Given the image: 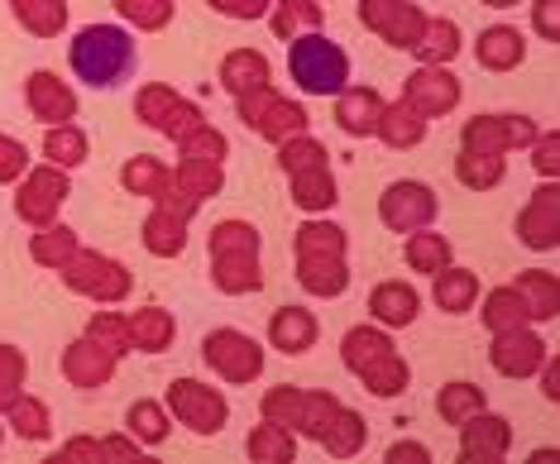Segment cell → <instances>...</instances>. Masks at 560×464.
<instances>
[{
  "label": "cell",
  "mask_w": 560,
  "mask_h": 464,
  "mask_svg": "<svg viewBox=\"0 0 560 464\" xmlns=\"http://www.w3.org/2000/svg\"><path fill=\"white\" fill-rule=\"evenodd\" d=\"M68 58H72L78 82L96 86V92H116L139 68V48L130 30H120V24H86V30H78Z\"/></svg>",
  "instance_id": "cell-1"
},
{
  "label": "cell",
  "mask_w": 560,
  "mask_h": 464,
  "mask_svg": "<svg viewBox=\"0 0 560 464\" xmlns=\"http://www.w3.org/2000/svg\"><path fill=\"white\" fill-rule=\"evenodd\" d=\"M346 244L350 235L336 221H307L298 230V282L312 298H340L350 288V268H346Z\"/></svg>",
  "instance_id": "cell-2"
},
{
  "label": "cell",
  "mask_w": 560,
  "mask_h": 464,
  "mask_svg": "<svg viewBox=\"0 0 560 464\" xmlns=\"http://www.w3.org/2000/svg\"><path fill=\"white\" fill-rule=\"evenodd\" d=\"M211 254V282L225 298H249L264 288V268H259V230L249 221H221L207 240Z\"/></svg>",
  "instance_id": "cell-3"
},
{
  "label": "cell",
  "mask_w": 560,
  "mask_h": 464,
  "mask_svg": "<svg viewBox=\"0 0 560 464\" xmlns=\"http://www.w3.org/2000/svg\"><path fill=\"white\" fill-rule=\"evenodd\" d=\"M278 167H283V177H288V187H292V201L302 206V211H312V216H322L336 206V173H330V153L322 139H312V135H292L278 144Z\"/></svg>",
  "instance_id": "cell-4"
},
{
  "label": "cell",
  "mask_w": 560,
  "mask_h": 464,
  "mask_svg": "<svg viewBox=\"0 0 560 464\" xmlns=\"http://www.w3.org/2000/svg\"><path fill=\"white\" fill-rule=\"evenodd\" d=\"M340 359L374 397H398L407 388V359L378 326H350L340 340Z\"/></svg>",
  "instance_id": "cell-5"
},
{
  "label": "cell",
  "mask_w": 560,
  "mask_h": 464,
  "mask_svg": "<svg viewBox=\"0 0 560 464\" xmlns=\"http://www.w3.org/2000/svg\"><path fill=\"white\" fill-rule=\"evenodd\" d=\"M288 72L307 96H340L350 86V54L326 34H302L288 44Z\"/></svg>",
  "instance_id": "cell-6"
},
{
  "label": "cell",
  "mask_w": 560,
  "mask_h": 464,
  "mask_svg": "<svg viewBox=\"0 0 560 464\" xmlns=\"http://www.w3.org/2000/svg\"><path fill=\"white\" fill-rule=\"evenodd\" d=\"M177 167H173V187L183 192V197H192L197 206H207L215 192H221L225 183V153H231V144H225L221 130H197L187 144H177Z\"/></svg>",
  "instance_id": "cell-7"
},
{
  "label": "cell",
  "mask_w": 560,
  "mask_h": 464,
  "mask_svg": "<svg viewBox=\"0 0 560 464\" xmlns=\"http://www.w3.org/2000/svg\"><path fill=\"white\" fill-rule=\"evenodd\" d=\"M135 115L149 125V130L168 135L173 144H187L197 130H207V115H201L197 101H183L173 86H163V82H144V86H139Z\"/></svg>",
  "instance_id": "cell-8"
},
{
  "label": "cell",
  "mask_w": 560,
  "mask_h": 464,
  "mask_svg": "<svg viewBox=\"0 0 560 464\" xmlns=\"http://www.w3.org/2000/svg\"><path fill=\"white\" fill-rule=\"evenodd\" d=\"M58 274L72 292H82V298H92V302H106V306H116L135 292L130 268L120 259H106V254H96V250H78Z\"/></svg>",
  "instance_id": "cell-9"
},
{
  "label": "cell",
  "mask_w": 560,
  "mask_h": 464,
  "mask_svg": "<svg viewBox=\"0 0 560 464\" xmlns=\"http://www.w3.org/2000/svg\"><path fill=\"white\" fill-rule=\"evenodd\" d=\"M235 111H240V120H245L259 139H269V144H283V139H292V135H307V125H312V115L302 111L298 101L278 96L273 82L259 86V92L235 96Z\"/></svg>",
  "instance_id": "cell-10"
},
{
  "label": "cell",
  "mask_w": 560,
  "mask_h": 464,
  "mask_svg": "<svg viewBox=\"0 0 560 464\" xmlns=\"http://www.w3.org/2000/svg\"><path fill=\"white\" fill-rule=\"evenodd\" d=\"M201 359H207V364L221 373L225 383H254L264 373L259 340H249L245 330H231V326L211 330L207 340H201Z\"/></svg>",
  "instance_id": "cell-11"
},
{
  "label": "cell",
  "mask_w": 560,
  "mask_h": 464,
  "mask_svg": "<svg viewBox=\"0 0 560 464\" xmlns=\"http://www.w3.org/2000/svg\"><path fill=\"white\" fill-rule=\"evenodd\" d=\"M168 411L183 421L187 431L215 436L225 427V417H231V403H225L215 388H207V383H197V379H173L168 383Z\"/></svg>",
  "instance_id": "cell-12"
},
{
  "label": "cell",
  "mask_w": 560,
  "mask_h": 464,
  "mask_svg": "<svg viewBox=\"0 0 560 464\" xmlns=\"http://www.w3.org/2000/svg\"><path fill=\"white\" fill-rule=\"evenodd\" d=\"M436 211H441L436 192H431L427 183H412V177L393 183L384 197H378V221H384L388 230H398V235H412V230H431Z\"/></svg>",
  "instance_id": "cell-13"
},
{
  "label": "cell",
  "mask_w": 560,
  "mask_h": 464,
  "mask_svg": "<svg viewBox=\"0 0 560 464\" xmlns=\"http://www.w3.org/2000/svg\"><path fill=\"white\" fill-rule=\"evenodd\" d=\"M72 197V187H68V173L62 167H30V177L20 183L15 192V211H20V221H30L34 230H44V225H54L58 221V206Z\"/></svg>",
  "instance_id": "cell-14"
},
{
  "label": "cell",
  "mask_w": 560,
  "mask_h": 464,
  "mask_svg": "<svg viewBox=\"0 0 560 464\" xmlns=\"http://www.w3.org/2000/svg\"><path fill=\"white\" fill-rule=\"evenodd\" d=\"M537 120L532 115H475L460 135V149L469 153H508V149H532L537 139Z\"/></svg>",
  "instance_id": "cell-15"
},
{
  "label": "cell",
  "mask_w": 560,
  "mask_h": 464,
  "mask_svg": "<svg viewBox=\"0 0 560 464\" xmlns=\"http://www.w3.org/2000/svg\"><path fill=\"white\" fill-rule=\"evenodd\" d=\"M360 24L374 30L388 48H412L427 30V15L412 0H360Z\"/></svg>",
  "instance_id": "cell-16"
},
{
  "label": "cell",
  "mask_w": 560,
  "mask_h": 464,
  "mask_svg": "<svg viewBox=\"0 0 560 464\" xmlns=\"http://www.w3.org/2000/svg\"><path fill=\"white\" fill-rule=\"evenodd\" d=\"M402 101L422 115V120L451 115L455 106H460V77H455L451 68H417L402 82Z\"/></svg>",
  "instance_id": "cell-17"
},
{
  "label": "cell",
  "mask_w": 560,
  "mask_h": 464,
  "mask_svg": "<svg viewBox=\"0 0 560 464\" xmlns=\"http://www.w3.org/2000/svg\"><path fill=\"white\" fill-rule=\"evenodd\" d=\"M517 240L527 244V250H541V254L560 244V192H556V183H541L527 197V206H522V216H517Z\"/></svg>",
  "instance_id": "cell-18"
},
{
  "label": "cell",
  "mask_w": 560,
  "mask_h": 464,
  "mask_svg": "<svg viewBox=\"0 0 560 464\" xmlns=\"http://www.w3.org/2000/svg\"><path fill=\"white\" fill-rule=\"evenodd\" d=\"M513 450V427L493 411H475L469 421H460V460L465 464H499Z\"/></svg>",
  "instance_id": "cell-19"
},
{
  "label": "cell",
  "mask_w": 560,
  "mask_h": 464,
  "mask_svg": "<svg viewBox=\"0 0 560 464\" xmlns=\"http://www.w3.org/2000/svg\"><path fill=\"white\" fill-rule=\"evenodd\" d=\"M546 355H551V350H546V340H541V335H532L527 326L499 330V335H493V350H489L493 369H499L503 379H532V373L541 369Z\"/></svg>",
  "instance_id": "cell-20"
},
{
  "label": "cell",
  "mask_w": 560,
  "mask_h": 464,
  "mask_svg": "<svg viewBox=\"0 0 560 464\" xmlns=\"http://www.w3.org/2000/svg\"><path fill=\"white\" fill-rule=\"evenodd\" d=\"M116 364L120 359L110 355L106 345H96L92 335H82V340H72L68 350H62V373H68L72 388H106Z\"/></svg>",
  "instance_id": "cell-21"
},
{
  "label": "cell",
  "mask_w": 560,
  "mask_h": 464,
  "mask_svg": "<svg viewBox=\"0 0 560 464\" xmlns=\"http://www.w3.org/2000/svg\"><path fill=\"white\" fill-rule=\"evenodd\" d=\"M24 101H30L34 120L44 125H72V115H78V92L54 72H34L24 86Z\"/></svg>",
  "instance_id": "cell-22"
},
{
  "label": "cell",
  "mask_w": 560,
  "mask_h": 464,
  "mask_svg": "<svg viewBox=\"0 0 560 464\" xmlns=\"http://www.w3.org/2000/svg\"><path fill=\"white\" fill-rule=\"evenodd\" d=\"M369 312H374L378 326L402 330L422 316V298H417L412 282H378V288L369 292Z\"/></svg>",
  "instance_id": "cell-23"
},
{
  "label": "cell",
  "mask_w": 560,
  "mask_h": 464,
  "mask_svg": "<svg viewBox=\"0 0 560 464\" xmlns=\"http://www.w3.org/2000/svg\"><path fill=\"white\" fill-rule=\"evenodd\" d=\"M378 111H384V96H378V86H346V92L336 96V125L350 139H369V135H374Z\"/></svg>",
  "instance_id": "cell-24"
},
{
  "label": "cell",
  "mask_w": 560,
  "mask_h": 464,
  "mask_svg": "<svg viewBox=\"0 0 560 464\" xmlns=\"http://www.w3.org/2000/svg\"><path fill=\"white\" fill-rule=\"evenodd\" d=\"M316 335H322V326H316V316L307 306H278L269 321V345L283 355H307L316 345Z\"/></svg>",
  "instance_id": "cell-25"
},
{
  "label": "cell",
  "mask_w": 560,
  "mask_h": 464,
  "mask_svg": "<svg viewBox=\"0 0 560 464\" xmlns=\"http://www.w3.org/2000/svg\"><path fill=\"white\" fill-rule=\"evenodd\" d=\"M273 82V68L269 58L259 54V48H235V54H225L221 62V86L231 96H245V92H259V86Z\"/></svg>",
  "instance_id": "cell-26"
},
{
  "label": "cell",
  "mask_w": 560,
  "mask_h": 464,
  "mask_svg": "<svg viewBox=\"0 0 560 464\" xmlns=\"http://www.w3.org/2000/svg\"><path fill=\"white\" fill-rule=\"evenodd\" d=\"M475 58H479V68H489V72H513L517 62L527 58V38H522L513 24H493V30L479 34Z\"/></svg>",
  "instance_id": "cell-27"
},
{
  "label": "cell",
  "mask_w": 560,
  "mask_h": 464,
  "mask_svg": "<svg viewBox=\"0 0 560 464\" xmlns=\"http://www.w3.org/2000/svg\"><path fill=\"white\" fill-rule=\"evenodd\" d=\"M322 24H326V10L316 0H273V10H269V30L283 44H292L302 34H322Z\"/></svg>",
  "instance_id": "cell-28"
},
{
  "label": "cell",
  "mask_w": 560,
  "mask_h": 464,
  "mask_svg": "<svg viewBox=\"0 0 560 464\" xmlns=\"http://www.w3.org/2000/svg\"><path fill=\"white\" fill-rule=\"evenodd\" d=\"M374 135L384 139L388 149H412V144H422L427 139V120L417 115L407 101H384V111H378V125H374Z\"/></svg>",
  "instance_id": "cell-29"
},
{
  "label": "cell",
  "mask_w": 560,
  "mask_h": 464,
  "mask_svg": "<svg viewBox=\"0 0 560 464\" xmlns=\"http://www.w3.org/2000/svg\"><path fill=\"white\" fill-rule=\"evenodd\" d=\"M187 225L192 221H183V216L168 211V206H154L144 221V250L159 254V259H177V254L187 250Z\"/></svg>",
  "instance_id": "cell-30"
},
{
  "label": "cell",
  "mask_w": 560,
  "mask_h": 464,
  "mask_svg": "<svg viewBox=\"0 0 560 464\" xmlns=\"http://www.w3.org/2000/svg\"><path fill=\"white\" fill-rule=\"evenodd\" d=\"M144 445L135 436H106V441H92V436H78L58 450V464H82V460H139Z\"/></svg>",
  "instance_id": "cell-31"
},
{
  "label": "cell",
  "mask_w": 560,
  "mask_h": 464,
  "mask_svg": "<svg viewBox=\"0 0 560 464\" xmlns=\"http://www.w3.org/2000/svg\"><path fill=\"white\" fill-rule=\"evenodd\" d=\"M513 288L522 292V302H527V321H551L560 312V278L546 274V268H527V274H517Z\"/></svg>",
  "instance_id": "cell-32"
},
{
  "label": "cell",
  "mask_w": 560,
  "mask_h": 464,
  "mask_svg": "<svg viewBox=\"0 0 560 464\" xmlns=\"http://www.w3.org/2000/svg\"><path fill=\"white\" fill-rule=\"evenodd\" d=\"M364 441H369L364 417H360L354 407L340 403V411L330 417V427H326V436H322V450H326V455H336V460H354V455L364 450Z\"/></svg>",
  "instance_id": "cell-33"
},
{
  "label": "cell",
  "mask_w": 560,
  "mask_h": 464,
  "mask_svg": "<svg viewBox=\"0 0 560 464\" xmlns=\"http://www.w3.org/2000/svg\"><path fill=\"white\" fill-rule=\"evenodd\" d=\"M177 335V321L163 312V306H144V312L130 316V345L139 355H163Z\"/></svg>",
  "instance_id": "cell-34"
},
{
  "label": "cell",
  "mask_w": 560,
  "mask_h": 464,
  "mask_svg": "<svg viewBox=\"0 0 560 464\" xmlns=\"http://www.w3.org/2000/svg\"><path fill=\"white\" fill-rule=\"evenodd\" d=\"M436 278V288H431V298H436V306L445 316H460L475 306L479 298V278L469 274V268H441V274H431Z\"/></svg>",
  "instance_id": "cell-35"
},
{
  "label": "cell",
  "mask_w": 560,
  "mask_h": 464,
  "mask_svg": "<svg viewBox=\"0 0 560 464\" xmlns=\"http://www.w3.org/2000/svg\"><path fill=\"white\" fill-rule=\"evenodd\" d=\"M120 183H125V192H135V197L159 201L163 192L173 187V167L159 163V159H149V153H139V159H130L120 167Z\"/></svg>",
  "instance_id": "cell-36"
},
{
  "label": "cell",
  "mask_w": 560,
  "mask_h": 464,
  "mask_svg": "<svg viewBox=\"0 0 560 464\" xmlns=\"http://www.w3.org/2000/svg\"><path fill=\"white\" fill-rule=\"evenodd\" d=\"M412 54L422 58V68H445V62L460 54V30H455V20H427V30L412 44Z\"/></svg>",
  "instance_id": "cell-37"
},
{
  "label": "cell",
  "mask_w": 560,
  "mask_h": 464,
  "mask_svg": "<svg viewBox=\"0 0 560 464\" xmlns=\"http://www.w3.org/2000/svg\"><path fill=\"white\" fill-rule=\"evenodd\" d=\"M249 460L254 464H288L292 455H298V436H292L288 427H278V421H264V427L249 431Z\"/></svg>",
  "instance_id": "cell-38"
},
{
  "label": "cell",
  "mask_w": 560,
  "mask_h": 464,
  "mask_svg": "<svg viewBox=\"0 0 560 464\" xmlns=\"http://www.w3.org/2000/svg\"><path fill=\"white\" fill-rule=\"evenodd\" d=\"M10 10H15L24 30L39 38L62 34V24H68V0H10Z\"/></svg>",
  "instance_id": "cell-39"
},
{
  "label": "cell",
  "mask_w": 560,
  "mask_h": 464,
  "mask_svg": "<svg viewBox=\"0 0 560 464\" xmlns=\"http://www.w3.org/2000/svg\"><path fill=\"white\" fill-rule=\"evenodd\" d=\"M402 259L412 264V274H441V268H451V240L431 235V230H412L402 244Z\"/></svg>",
  "instance_id": "cell-40"
},
{
  "label": "cell",
  "mask_w": 560,
  "mask_h": 464,
  "mask_svg": "<svg viewBox=\"0 0 560 464\" xmlns=\"http://www.w3.org/2000/svg\"><path fill=\"white\" fill-rule=\"evenodd\" d=\"M503 173H508V159H503V153H469V149H460V159H455V177H460L469 192L499 187Z\"/></svg>",
  "instance_id": "cell-41"
},
{
  "label": "cell",
  "mask_w": 560,
  "mask_h": 464,
  "mask_svg": "<svg viewBox=\"0 0 560 464\" xmlns=\"http://www.w3.org/2000/svg\"><path fill=\"white\" fill-rule=\"evenodd\" d=\"M125 431H130L139 445H163L168 441V407L139 397V403H130V411H125Z\"/></svg>",
  "instance_id": "cell-42"
},
{
  "label": "cell",
  "mask_w": 560,
  "mask_h": 464,
  "mask_svg": "<svg viewBox=\"0 0 560 464\" xmlns=\"http://www.w3.org/2000/svg\"><path fill=\"white\" fill-rule=\"evenodd\" d=\"M483 326H489L493 335L499 330H513V326H527V302H522V292L508 282V288H493L489 302H483Z\"/></svg>",
  "instance_id": "cell-43"
},
{
  "label": "cell",
  "mask_w": 560,
  "mask_h": 464,
  "mask_svg": "<svg viewBox=\"0 0 560 464\" xmlns=\"http://www.w3.org/2000/svg\"><path fill=\"white\" fill-rule=\"evenodd\" d=\"M78 250L82 244H78V230L72 225H44L39 235H34V244H30L34 264H44V268H62Z\"/></svg>",
  "instance_id": "cell-44"
},
{
  "label": "cell",
  "mask_w": 560,
  "mask_h": 464,
  "mask_svg": "<svg viewBox=\"0 0 560 464\" xmlns=\"http://www.w3.org/2000/svg\"><path fill=\"white\" fill-rule=\"evenodd\" d=\"M86 135L78 130V125H48V135H44V153H48V163L54 167H82L86 163Z\"/></svg>",
  "instance_id": "cell-45"
},
{
  "label": "cell",
  "mask_w": 560,
  "mask_h": 464,
  "mask_svg": "<svg viewBox=\"0 0 560 464\" xmlns=\"http://www.w3.org/2000/svg\"><path fill=\"white\" fill-rule=\"evenodd\" d=\"M436 411H441V421L460 427L475 411H483V388H475V383H445L436 393Z\"/></svg>",
  "instance_id": "cell-46"
},
{
  "label": "cell",
  "mask_w": 560,
  "mask_h": 464,
  "mask_svg": "<svg viewBox=\"0 0 560 464\" xmlns=\"http://www.w3.org/2000/svg\"><path fill=\"white\" fill-rule=\"evenodd\" d=\"M10 427H15V436H24V441H48V407L39 403V397H15L10 403Z\"/></svg>",
  "instance_id": "cell-47"
},
{
  "label": "cell",
  "mask_w": 560,
  "mask_h": 464,
  "mask_svg": "<svg viewBox=\"0 0 560 464\" xmlns=\"http://www.w3.org/2000/svg\"><path fill=\"white\" fill-rule=\"evenodd\" d=\"M116 10L144 34H159L173 24V0H116Z\"/></svg>",
  "instance_id": "cell-48"
},
{
  "label": "cell",
  "mask_w": 560,
  "mask_h": 464,
  "mask_svg": "<svg viewBox=\"0 0 560 464\" xmlns=\"http://www.w3.org/2000/svg\"><path fill=\"white\" fill-rule=\"evenodd\" d=\"M86 335H92L96 345H106L116 359H125V355L135 350V345H130V321H125L120 312H96L92 326H86Z\"/></svg>",
  "instance_id": "cell-49"
},
{
  "label": "cell",
  "mask_w": 560,
  "mask_h": 464,
  "mask_svg": "<svg viewBox=\"0 0 560 464\" xmlns=\"http://www.w3.org/2000/svg\"><path fill=\"white\" fill-rule=\"evenodd\" d=\"M336 411H340L336 393H302V421H298V436H312V441H322Z\"/></svg>",
  "instance_id": "cell-50"
},
{
  "label": "cell",
  "mask_w": 560,
  "mask_h": 464,
  "mask_svg": "<svg viewBox=\"0 0 560 464\" xmlns=\"http://www.w3.org/2000/svg\"><path fill=\"white\" fill-rule=\"evenodd\" d=\"M264 421H278V427L298 431V421H302V393L292 388V383H283V388H269V393H264Z\"/></svg>",
  "instance_id": "cell-51"
},
{
  "label": "cell",
  "mask_w": 560,
  "mask_h": 464,
  "mask_svg": "<svg viewBox=\"0 0 560 464\" xmlns=\"http://www.w3.org/2000/svg\"><path fill=\"white\" fill-rule=\"evenodd\" d=\"M20 388H24V355L15 345H0V411H10Z\"/></svg>",
  "instance_id": "cell-52"
},
{
  "label": "cell",
  "mask_w": 560,
  "mask_h": 464,
  "mask_svg": "<svg viewBox=\"0 0 560 464\" xmlns=\"http://www.w3.org/2000/svg\"><path fill=\"white\" fill-rule=\"evenodd\" d=\"M532 167L546 177V183H556V173H560V135L556 130H546V135H537L532 139Z\"/></svg>",
  "instance_id": "cell-53"
},
{
  "label": "cell",
  "mask_w": 560,
  "mask_h": 464,
  "mask_svg": "<svg viewBox=\"0 0 560 464\" xmlns=\"http://www.w3.org/2000/svg\"><path fill=\"white\" fill-rule=\"evenodd\" d=\"M24 173H30V149L0 135V183H20Z\"/></svg>",
  "instance_id": "cell-54"
},
{
  "label": "cell",
  "mask_w": 560,
  "mask_h": 464,
  "mask_svg": "<svg viewBox=\"0 0 560 464\" xmlns=\"http://www.w3.org/2000/svg\"><path fill=\"white\" fill-rule=\"evenodd\" d=\"M215 15H231V20H259L273 10V0H207Z\"/></svg>",
  "instance_id": "cell-55"
},
{
  "label": "cell",
  "mask_w": 560,
  "mask_h": 464,
  "mask_svg": "<svg viewBox=\"0 0 560 464\" xmlns=\"http://www.w3.org/2000/svg\"><path fill=\"white\" fill-rule=\"evenodd\" d=\"M532 30H537L546 44H556L560 38V0H537V5H532Z\"/></svg>",
  "instance_id": "cell-56"
},
{
  "label": "cell",
  "mask_w": 560,
  "mask_h": 464,
  "mask_svg": "<svg viewBox=\"0 0 560 464\" xmlns=\"http://www.w3.org/2000/svg\"><path fill=\"white\" fill-rule=\"evenodd\" d=\"M388 460H393V464H402V460L427 464V460H431V450H427L422 441H398V445H388Z\"/></svg>",
  "instance_id": "cell-57"
},
{
  "label": "cell",
  "mask_w": 560,
  "mask_h": 464,
  "mask_svg": "<svg viewBox=\"0 0 560 464\" xmlns=\"http://www.w3.org/2000/svg\"><path fill=\"white\" fill-rule=\"evenodd\" d=\"M541 393L551 397V403L560 397V364H556V355H546V359H541Z\"/></svg>",
  "instance_id": "cell-58"
},
{
  "label": "cell",
  "mask_w": 560,
  "mask_h": 464,
  "mask_svg": "<svg viewBox=\"0 0 560 464\" xmlns=\"http://www.w3.org/2000/svg\"><path fill=\"white\" fill-rule=\"evenodd\" d=\"M479 5H493V10H513V5H522V0H479Z\"/></svg>",
  "instance_id": "cell-59"
},
{
  "label": "cell",
  "mask_w": 560,
  "mask_h": 464,
  "mask_svg": "<svg viewBox=\"0 0 560 464\" xmlns=\"http://www.w3.org/2000/svg\"><path fill=\"white\" fill-rule=\"evenodd\" d=\"M0 436H5V431H0Z\"/></svg>",
  "instance_id": "cell-60"
}]
</instances>
